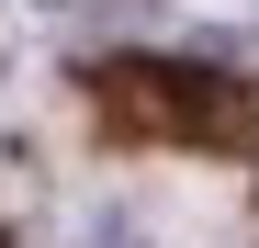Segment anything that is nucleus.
<instances>
[{
  "label": "nucleus",
  "mask_w": 259,
  "mask_h": 248,
  "mask_svg": "<svg viewBox=\"0 0 259 248\" xmlns=\"http://www.w3.org/2000/svg\"><path fill=\"white\" fill-rule=\"evenodd\" d=\"M102 113L124 124V136H203V147H226L248 136V102H237V79H214V68H169V57H113L102 79Z\"/></svg>",
  "instance_id": "nucleus-1"
},
{
  "label": "nucleus",
  "mask_w": 259,
  "mask_h": 248,
  "mask_svg": "<svg viewBox=\"0 0 259 248\" xmlns=\"http://www.w3.org/2000/svg\"><path fill=\"white\" fill-rule=\"evenodd\" d=\"M57 12H79V23H102V12H136V0H57Z\"/></svg>",
  "instance_id": "nucleus-2"
}]
</instances>
